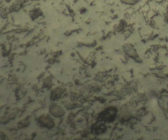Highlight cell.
Listing matches in <instances>:
<instances>
[{
    "mask_svg": "<svg viewBox=\"0 0 168 140\" xmlns=\"http://www.w3.org/2000/svg\"><path fill=\"white\" fill-rule=\"evenodd\" d=\"M116 110L114 108H108L100 114L98 120L104 122H113L116 116Z\"/></svg>",
    "mask_w": 168,
    "mask_h": 140,
    "instance_id": "1",
    "label": "cell"
},
{
    "mask_svg": "<svg viewBox=\"0 0 168 140\" xmlns=\"http://www.w3.org/2000/svg\"><path fill=\"white\" fill-rule=\"evenodd\" d=\"M39 122L44 127L51 128L54 126V122L48 115H44L39 118Z\"/></svg>",
    "mask_w": 168,
    "mask_h": 140,
    "instance_id": "2",
    "label": "cell"
},
{
    "mask_svg": "<svg viewBox=\"0 0 168 140\" xmlns=\"http://www.w3.org/2000/svg\"><path fill=\"white\" fill-rule=\"evenodd\" d=\"M50 112L55 117H61L64 115V110L58 106H52L50 109Z\"/></svg>",
    "mask_w": 168,
    "mask_h": 140,
    "instance_id": "3",
    "label": "cell"
},
{
    "mask_svg": "<svg viewBox=\"0 0 168 140\" xmlns=\"http://www.w3.org/2000/svg\"><path fill=\"white\" fill-rule=\"evenodd\" d=\"M64 92L62 88H55L54 90H52V92L51 93V99L52 100H55L56 99H58Z\"/></svg>",
    "mask_w": 168,
    "mask_h": 140,
    "instance_id": "4",
    "label": "cell"
},
{
    "mask_svg": "<svg viewBox=\"0 0 168 140\" xmlns=\"http://www.w3.org/2000/svg\"><path fill=\"white\" fill-rule=\"evenodd\" d=\"M104 126L103 125H100L99 126H97L95 127L93 131H94L95 133L97 134V135H99V134L103 133V130H104Z\"/></svg>",
    "mask_w": 168,
    "mask_h": 140,
    "instance_id": "5",
    "label": "cell"
}]
</instances>
